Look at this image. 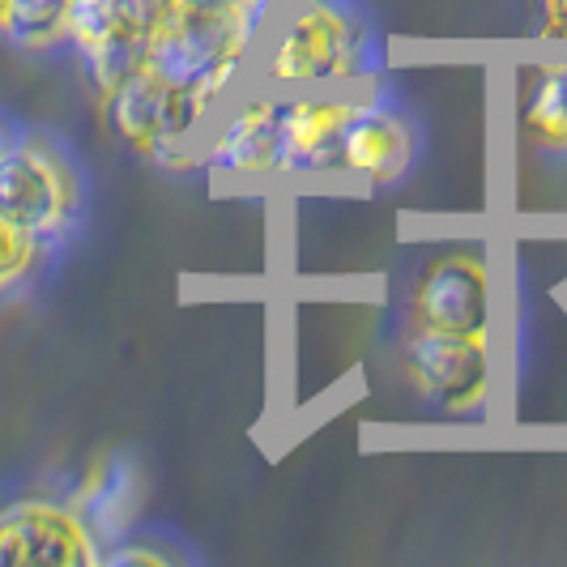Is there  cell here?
Here are the masks:
<instances>
[{
	"mask_svg": "<svg viewBox=\"0 0 567 567\" xmlns=\"http://www.w3.org/2000/svg\"><path fill=\"white\" fill-rule=\"evenodd\" d=\"M256 69L278 90H354L375 78V30L354 0H274Z\"/></svg>",
	"mask_w": 567,
	"mask_h": 567,
	"instance_id": "cell-1",
	"label": "cell"
},
{
	"mask_svg": "<svg viewBox=\"0 0 567 567\" xmlns=\"http://www.w3.org/2000/svg\"><path fill=\"white\" fill-rule=\"evenodd\" d=\"M150 4V64L175 85L200 94L205 103L223 107L230 85L256 60L260 18H209L179 9L175 0Z\"/></svg>",
	"mask_w": 567,
	"mask_h": 567,
	"instance_id": "cell-2",
	"label": "cell"
},
{
	"mask_svg": "<svg viewBox=\"0 0 567 567\" xmlns=\"http://www.w3.org/2000/svg\"><path fill=\"white\" fill-rule=\"evenodd\" d=\"M99 103H103V115H107L120 145L142 154L145 163L163 171L200 167V137H205L218 107L163 78L154 64H145L142 73L115 85Z\"/></svg>",
	"mask_w": 567,
	"mask_h": 567,
	"instance_id": "cell-3",
	"label": "cell"
},
{
	"mask_svg": "<svg viewBox=\"0 0 567 567\" xmlns=\"http://www.w3.org/2000/svg\"><path fill=\"white\" fill-rule=\"evenodd\" d=\"M85 184L78 163L43 133H13L0 158V214L13 227L60 244L82 218Z\"/></svg>",
	"mask_w": 567,
	"mask_h": 567,
	"instance_id": "cell-4",
	"label": "cell"
},
{
	"mask_svg": "<svg viewBox=\"0 0 567 567\" xmlns=\"http://www.w3.org/2000/svg\"><path fill=\"white\" fill-rule=\"evenodd\" d=\"M103 550L69 495H22L0 508V567H99Z\"/></svg>",
	"mask_w": 567,
	"mask_h": 567,
	"instance_id": "cell-5",
	"label": "cell"
},
{
	"mask_svg": "<svg viewBox=\"0 0 567 567\" xmlns=\"http://www.w3.org/2000/svg\"><path fill=\"white\" fill-rule=\"evenodd\" d=\"M405 384L444 414L465 419L491 401V338L405 329L401 341Z\"/></svg>",
	"mask_w": 567,
	"mask_h": 567,
	"instance_id": "cell-6",
	"label": "cell"
},
{
	"mask_svg": "<svg viewBox=\"0 0 567 567\" xmlns=\"http://www.w3.org/2000/svg\"><path fill=\"white\" fill-rule=\"evenodd\" d=\"M491 312H495V286L491 265L474 248L440 252L423 265L410 290V329H435V333H474L491 338Z\"/></svg>",
	"mask_w": 567,
	"mask_h": 567,
	"instance_id": "cell-7",
	"label": "cell"
},
{
	"mask_svg": "<svg viewBox=\"0 0 567 567\" xmlns=\"http://www.w3.org/2000/svg\"><path fill=\"white\" fill-rule=\"evenodd\" d=\"M200 163L227 179H269L282 175V99L278 94H244L227 112H214L200 137Z\"/></svg>",
	"mask_w": 567,
	"mask_h": 567,
	"instance_id": "cell-8",
	"label": "cell"
},
{
	"mask_svg": "<svg viewBox=\"0 0 567 567\" xmlns=\"http://www.w3.org/2000/svg\"><path fill=\"white\" fill-rule=\"evenodd\" d=\"M363 94L354 90H290L282 99V154L290 175L338 171L341 137Z\"/></svg>",
	"mask_w": 567,
	"mask_h": 567,
	"instance_id": "cell-9",
	"label": "cell"
},
{
	"mask_svg": "<svg viewBox=\"0 0 567 567\" xmlns=\"http://www.w3.org/2000/svg\"><path fill=\"white\" fill-rule=\"evenodd\" d=\"M414 154H419V137H414V124L405 120V112H398L380 94L375 99L363 94L346 137H341L338 171L384 188V184H398L401 175L414 167Z\"/></svg>",
	"mask_w": 567,
	"mask_h": 567,
	"instance_id": "cell-10",
	"label": "cell"
},
{
	"mask_svg": "<svg viewBox=\"0 0 567 567\" xmlns=\"http://www.w3.org/2000/svg\"><path fill=\"white\" fill-rule=\"evenodd\" d=\"M78 60H82L85 82L99 99H107L115 85H124L133 73H142L150 64V4L128 0V9L94 43H85Z\"/></svg>",
	"mask_w": 567,
	"mask_h": 567,
	"instance_id": "cell-11",
	"label": "cell"
},
{
	"mask_svg": "<svg viewBox=\"0 0 567 567\" xmlns=\"http://www.w3.org/2000/svg\"><path fill=\"white\" fill-rule=\"evenodd\" d=\"M69 499L85 512L103 542L128 538V525L137 516V470L128 461H94L82 483L69 491Z\"/></svg>",
	"mask_w": 567,
	"mask_h": 567,
	"instance_id": "cell-12",
	"label": "cell"
},
{
	"mask_svg": "<svg viewBox=\"0 0 567 567\" xmlns=\"http://www.w3.org/2000/svg\"><path fill=\"white\" fill-rule=\"evenodd\" d=\"M520 137L542 150L567 158V60L538 64L520 94Z\"/></svg>",
	"mask_w": 567,
	"mask_h": 567,
	"instance_id": "cell-13",
	"label": "cell"
},
{
	"mask_svg": "<svg viewBox=\"0 0 567 567\" xmlns=\"http://www.w3.org/2000/svg\"><path fill=\"white\" fill-rule=\"evenodd\" d=\"M69 30H73V0H13L4 39L18 52L52 56L69 48Z\"/></svg>",
	"mask_w": 567,
	"mask_h": 567,
	"instance_id": "cell-14",
	"label": "cell"
},
{
	"mask_svg": "<svg viewBox=\"0 0 567 567\" xmlns=\"http://www.w3.org/2000/svg\"><path fill=\"white\" fill-rule=\"evenodd\" d=\"M56 244L30 235V230L13 227L4 214H0V299L22 290L27 282H34L43 274V265L52 260Z\"/></svg>",
	"mask_w": 567,
	"mask_h": 567,
	"instance_id": "cell-15",
	"label": "cell"
},
{
	"mask_svg": "<svg viewBox=\"0 0 567 567\" xmlns=\"http://www.w3.org/2000/svg\"><path fill=\"white\" fill-rule=\"evenodd\" d=\"M179 9H193V13H209V18H269L274 0H175Z\"/></svg>",
	"mask_w": 567,
	"mask_h": 567,
	"instance_id": "cell-16",
	"label": "cell"
},
{
	"mask_svg": "<svg viewBox=\"0 0 567 567\" xmlns=\"http://www.w3.org/2000/svg\"><path fill=\"white\" fill-rule=\"evenodd\" d=\"M103 564H145V567H167L171 550L167 546H150V542H124L103 550Z\"/></svg>",
	"mask_w": 567,
	"mask_h": 567,
	"instance_id": "cell-17",
	"label": "cell"
},
{
	"mask_svg": "<svg viewBox=\"0 0 567 567\" xmlns=\"http://www.w3.org/2000/svg\"><path fill=\"white\" fill-rule=\"evenodd\" d=\"M538 34L546 43H567V0H538Z\"/></svg>",
	"mask_w": 567,
	"mask_h": 567,
	"instance_id": "cell-18",
	"label": "cell"
},
{
	"mask_svg": "<svg viewBox=\"0 0 567 567\" xmlns=\"http://www.w3.org/2000/svg\"><path fill=\"white\" fill-rule=\"evenodd\" d=\"M9 9H13V0H0V39H4V27H9Z\"/></svg>",
	"mask_w": 567,
	"mask_h": 567,
	"instance_id": "cell-19",
	"label": "cell"
},
{
	"mask_svg": "<svg viewBox=\"0 0 567 567\" xmlns=\"http://www.w3.org/2000/svg\"><path fill=\"white\" fill-rule=\"evenodd\" d=\"M9 137H13V133H9L4 124H0V158H4V150H9Z\"/></svg>",
	"mask_w": 567,
	"mask_h": 567,
	"instance_id": "cell-20",
	"label": "cell"
}]
</instances>
